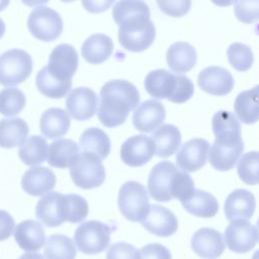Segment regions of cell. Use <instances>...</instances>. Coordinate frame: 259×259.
<instances>
[{
    "instance_id": "cell-1",
    "label": "cell",
    "mask_w": 259,
    "mask_h": 259,
    "mask_svg": "<svg viewBox=\"0 0 259 259\" xmlns=\"http://www.w3.org/2000/svg\"><path fill=\"white\" fill-rule=\"evenodd\" d=\"M112 17L118 25L119 44L126 51L143 52L153 44L156 28L146 2L118 1L112 8Z\"/></svg>"
},
{
    "instance_id": "cell-2",
    "label": "cell",
    "mask_w": 259,
    "mask_h": 259,
    "mask_svg": "<svg viewBox=\"0 0 259 259\" xmlns=\"http://www.w3.org/2000/svg\"><path fill=\"white\" fill-rule=\"evenodd\" d=\"M139 102L140 93L133 83L121 79L110 80L100 89L97 116L104 126H117L125 121Z\"/></svg>"
},
{
    "instance_id": "cell-3",
    "label": "cell",
    "mask_w": 259,
    "mask_h": 259,
    "mask_svg": "<svg viewBox=\"0 0 259 259\" xmlns=\"http://www.w3.org/2000/svg\"><path fill=\"white\" fill-rule=\"evenodd\" d=\"M148 191L157 201L167 202L177 198L182 203L191 197L195 187L188 173L178 170L170 161H162L156 164L149 174Z\"/></svg>"
},
{
    "instance_id": "cell-4",
    "label": "cell",
    "mask_w": 259,
    "mask_h": 259,
    "mask_svg": "<svg viewBox=\"0 0 259 259\" xmlns=\"http://www.w3.org/2000/svg\"><path fill=\"white\" fill-rule=\"evenodd\" d=\"M35 217L47 227H59L65 222L73 223V194L57 191L46 193L36 203Z\"/></svg>"
},
{
    "instance_id": "cell-5",
    "label": "cell",
    "mask_w": 259,
    "mask_h": 259,
    "mask_svg": "<svg viewBox=\"0 0 259 259\" xmlns=\"http://www.w3.org/2000/svg\"><path fill=\"white\" fill-rule=\"evenodd\" d=\"M117 203L121 214L134 223H142L150 209L147 189L137 181H126L121 185Z\"/></svg>"
},
{
    "instance_id": "cell-6",
    "label": "cell",
    "mask_w": 259,
    "mask_h": 259,
    "mask_svg": "<svg viewBox=\"0 0 259 259\" xmlns=\"http://www.w3.org/2000/svg\"><path fill=\"white\" fill-rule=\"evenodd\" d=\"M114 228L99 221L82 223L75 231L74 240L78 250L87 255L103 252L110 241V234Z\"/></svg>"
},
{
    "instance_id": "cell-7",
    "label": "cell",
    "mask_w": 259,
    "mask_h": 259,
    "mask_svg": "<svg viewBox=\"0 0 259 259\" xmlns=\"http://www.w3.org/2000/svg\"><path fill=\"white\" fill-rule=\"evenodd\" d=\"M32 71L30 55L21 49H11L0 55V84L15 86L28 78Z\"/></svg>"
},
{
    "instance_id": "cell-8",
    "label": "cell",
    "mask_w": 259,
    "mask_h": 259,
    "mask_svg": "<svg viewBox=\"0 0 259 259\" xmlns=\"http://www.w3.org/2000/svg\"><path fill=\"white\" fill-rule=\"evenodd\" d=\"M70 175L76 186L92 189L100 186L105 180V168L94 154L82 152L70 167Z\"/></svg>"
},
{
    "instance_id": "cell-9",
    "label": "cell",
    "mask_w": 259,
    "mask_h": 259,
    "mask_svg": "<svg viewBox=\"0 0 259 259\" xmlns=\"http://www.w3.org/2000/svg\"><path fill=\"white\" fill-rule=\"evenodd\" d=\"M27 27L37 39L52 41L58 38L63 31L61 15L48 6H36L27 18Z\"/></svg>"
},
{
    "instance_id": "cell-10",
    "label": "cell",
    "mask_w": 259,
    "mask_h": 259,
    "mask_svg": "<svg viewBox=\"0 0 259 259\" xmlns=\"http://www.w3.org/2000/svg\"><path fill=\"white\" fill-rule=\"evenodd\" d=\"M224 239L227 247L235 253L251 251L258 239L257 227L246 220L231 221L225 230Z\"/></svg>"
},
{
    "instance_id": "cell-11",
    "label": "cell",
    "mask_w": 259,
    "mask_h": 259,
    "mask_svg": "<svg viewBox=\"0 0 259 259\" xmlns=\"http://www.w3.org/2000/svg\"><path fill=\"white\" fill-rule=\"evenodd\" d=\"M79 57L75 48L69 44L56 46L49 57L48 71L59 81H71L76 73Z\"/></svg>"
},
{
    "instance_id": "cell-12",
    "label": "cell",
    "mask_w": 259,
    "mask_h": 259,
    "mask_svg": "<svg viewBox=\"0 0 259 259\" xmlns=\"http://www.w3.org/2000/svg\"><path fill=\"white\" fill-rule=\"evenodd\" d=\"M154 154V142L146 135H137L128 138L120 148L122 162L131 167H140L147 164Z\"/></svg>"
},
{
    "instance_id": "cell-13",
    "label": "cell",
    "mask_w": 259,
    "mask_h": 259,
    "mask_svg": "<svg viewBox=\"0 0 259 259\" xmlns=\"http://www.w3.org/2000/svg\"><path fill=\"white\" fill-rule=\"evenodd\" d=\"M98 96L88 87H77L71 90L66 99L68 113L77 120H87L97 111Z\"/></svg>"
},
{
    "instance_id": "cell-14",
    "label": "cell",
    "mask_w": 259,
    "mask_h": 259,
    "mask_svg": "<svg viewBox=\"0 0 259 259\" xmlns=\"http://www.w3.org/2000/svg\"><path fill=\"white\" fill-rule=\"evenodd\" d=\"M209 143L202 138H194L185 142L176 155V164L184 172H194L202 168L206 162Z\"/></svg>"
},
{
    "instance_id": "cell-15",
    "label": "cell",
    "mask_w": 259,
    "mask_h": 259,
    "mask_svg": "<svg viewBox=\"0 0 259 259\" xmlns=\"http://www.w3.org/2000/svg\"><path fill=\"white\" fill-rule=\"evenodd\" d=\"M197 83L202 91L215 96L227 95L234 88L232 74L227 69L218 66H210L201 70Z\"/></svg>"
},
{
    "instance_id": "cell-16",
    "label": "cell",
    "mask_w": 259,
    "mask_h": 259,
    "mask_svg": "<svg viewBox=\"0 0 259 259\" xmlns=\"http://www.w3.org/2000/svg\"><path fill=\"white\" fill-rule=\"evenodd\" d=\"M180 75L170 73L164 69L153 70L145 78V89L154 98L173 101L179 84Z\"/></svg>"
},
{
    "instance_id": "cell-17",
    "label": "cell",
    "mask_w": 259,
    "mask_h": 259,
    "mask_svg": "<svg viewBox=\"0 0 259 259\" xmlns=\"http://www.w3.org/2000/svg\"><path fill=\"white\" fill-rule=\"evenodd\" d=\"M142 226L150 233L159 237H169L176 233L178 220L176 215L167 207L152 204Z\"/></svg>"
},
{
    "instance_id": "cell-18",
    "label": "cell",
    "mask_w": 259,
    "mask_h": 259,
    "mask_svg": "<svg viewBox=\"0 0 259 259\" xmlns=\"http://www.w3.org/2000/svg\"><path fill=\"white\" fill-rule=\"evenodd\" d=\"M166 117L164 105L154 99L146 100L138 105L133 113L135 127L143 133H151L157 130Z\"/></svg>"
},
{
    "instance_id": "cell-19",
    "label": "cell",
    "mask_w": 259,
    "mask_h": 259,
    "mask_svg": "<svg viewBox=\"0 0 259 259\" xmlns=\"http://www.w3.org/2000/svg\"><path fill=\"white\" fill-rule=\"evenodd\" d=\"M191 248L199 257L215 259L224 253L225 243L219 231L211 228H201L192 235Z\"/></svg>"
},
{
    "instance_id": "cell-20",
    "label": "cell",
    "mask_w": 259,
    "mask_h": 259,
    "mask_svg": "<svg viewBox=\"0 0 259 259\" xmlns=\"http://www.w3.org/2000/svg\"><path fill=\"white\" fill-rule=\"evenodd\" d=\"M256 206L254 194L247 189H235L226 198L224 210L227 220H246L252 218Z\"/></svg>"
},
{
    "instance_id": "cell-21",
    "label": "cell",
    "mask_w": 259,
    "mask_h": 259,
    "mask_svg": "<svg viewBox=\"0 0 259 259\" xmlns=\"http://www.w3.org/2000/svg\"><path fill=\"white\" fill-rule=\"evenodd\" d=\"M57 182L55 173L41 166L31 167L25 171L21 179L23 190L32 196H41L52 190Z\"/></svg>"
},
{
    "instance_id": "cell-22",
    "label": "cell",
    "mask_w": 259,
    "mask_h": 259,
    "mask_svg": "<svg viewBox=\"0 0 259 259\" xmlns=\"http://www.w3.org/2000/svg\"><path fill=\"white\" fill-rule=\"evenodd\" d=\"M14 239L22 250L33 252L44 246L46 234L40 223L33 220H25L15 227Z\"/></svg>"
},
{
    "instance_id": "cell-23",
    "label": "cell",
    "mask_w": 259,
    "mask_h": 259,
    "mask_svg": "<svg viewBox=\"0 0 259 259\" xmlns=\"http://www.w3.org/2000/svg\"><path fill=\"white\" fill-rule=\"evenodd\" d=\"M167 63L171 71L181 75L190 71L196 64V51L189 42L176 41L167 51Z\"/></svg>"
},
{
    "instance_id": "cell-24",
    "label": "cell",
    "mask_w": 259,
    "mask_h": 259,
    "mask_svg": "<svg viewBox=\"0 0 259 259\" xmlns=\"http://www.w3.org/2000/svg\"><path fill=\"white\" fill-rule=\"evenodd\" d=\"M113 52L112 39L103 33H95L86 38L81 47L82 57L90 64H101Z\"/></svg>"
},
{
    "instance_id": "cell-25",
    "label": "cell",
    "mask_w": 259,
    "mask_h": 259,
    "mask_svg": "<svg viewBox=\"0 0 259 259\" xmlns=\"http://www.w3.org/2000/svg\"><path fill=\"white\" fill-rule=\"evenodd\" d=\"M71 120L68 113L57 107H52L44 111L39 119L41 134L49 139H58L67 134Z\"/></svg>"
},
{
    "instance_id": "cell-26",
    "label": "cell",
    "mask_w": 259,
    "mask_h": 259,
    "mask_svg": "<svg viewBox=\"0 0 259 259\" xmlns=\"http://www.w3.org/2000/svg\"><path fill=\"white\" fill-rule=\"evenodd\" d=\"M150 138L155 145V154L161 158H167L175 154L181 143L179 128L170 123L159 126Z\"/></svg>"
},
{
    "instance_id": "cell-27",
    "label": "cell",
    "mask_w": 259,
    "mask_h": 259,
    "mask_svg": "<svg viewBox=\"0 0 259 259\" xmlns=\"http://www.w3.org/2000/svg\"><path fill=\"white\" fill-rule=\"evenodd\" d=\"M243 150V141L234 145H222L214 142L208 151V161L214 169L228 171L235 167Z\"/></svg>"
},
{
    "instance_id": "cell-28",
    "label": "cell",
    "mask_w": 259,
    "mask_h": 259,
    "mask_svg": "<svg viewBox=\"0 0 259 259\" xmlns=\"http://www.w3.org/2000/svg\"><path fill=\"white\" fill-rule=\"evenodd\" d=\"M80 148L76 142L70 139H60L49 147L48 163L56 168L71 167L79 156Z\"/></svg>"
},
{
    "instance_id": "cell-29",
    "label": "cell",
    "mask_w": 259,
    "mask_h": 259,
    "mask_svg": "<svg viewBox=\"0 0 259 259\" xmlns=\"http://www.w3.org/2000/svg\"><path fill=\"white\" fill-rule=\"evenodd\" d=\"M29 128L23 118H3L0 120V147L20 146L28 135Z\"/></svg>"
},
{
    "instance_id": "cell-30",
    "label": "cell",
    "mask_w": 259,
    "mask_h": 259,
    "mask_svg": "<svg viewBox=\"0 0 259 259\" xmlns=\"http://www.w3.org/2000/svg\"><path fill=\"white\" fill-rule=\"evenodd\" d=\"M183 207L189 213L199 218H212L219 210L218 199L209 192L195 189L189 199L182 202Z\"/></svg>"
},
{
    "instance_id": "cell-31",
    "label": "cell",
    "mask_w": 259,
    "mask_h": 259,
    "mask_svg": "<svg viewBox=\"0 0 259 259\" xmlns=\"http://www.w3.org/2000/svg\"><path fill=\"white\" fill-rule=\"evenodd\" d=\"M80 147L83 152L94 154L102 160L110 152V140L107 134L101 128L89 127L80 137Z\"/></svg>"
},
{
    "instance_id": "cell-32",
    "label": "cell",
    "mask_w": 259,
    "mask_h": 259,
    "mask_svg": "<svg viewBox=\"0 0 259 259\" xmlns=\"http://www.w3.org/2000/svg\"><path fill=\"white\" fill-rule=\"evenodd\" d=\"M234 109L236 117L242 122L255 123L258 120V86L239 93L235 99Z\"/></svg>"
},
{
    "instance_id": "cell-33",
    "label": "cell",
    "mask_w": 259,
    "mask_h": 259,
    "mask_svg": "<svg viewBox=\"0 0 259 259\" xmlns=\"http://www.w3.org/2000/svg\"><path fill=\"white\" fill-rule=\"evenodd\" d=\"M49 145L40 136H30L24 140L18 150V156L25 165L41 164L48 158Z\"/></svg>"
},
{
    "instance_id": "cell-34",
    "label": "cell",
    "mask_w": 259,
    "mask_h": 259,
    "mask_svg": "<svg viewBox=\"0 0 259 259\" xmlns=\"http://www.w3.org/2000/svg\"><path fill=\"white\" fill-rule=\"evenodd\" d=\"M35 84L38 91L45 96L51 98H62L70 90L72 81H59L49 73L47 67H44L36 75Z\"/></svg>"
},
{
    "instance_id": "cell-35",
    "label": "cell",
    "mask_w": 259,
    "mask_h": 259,
    "mask_svg": "<svg viewBox=\"0 0 259 259\" xmlns=\"http://www.w3.org/2000/svg\"><path fill=\"white\" fill-rule=\"evenodd\" d=\"M44 253L48 259H75L76 248L68 236L54 234L47 239Z\"/></svg>"
},
{
    "instance_id": "cell-36",
    "label": "cell",
    "mask_w": 259,
    "mask_h": 259,
    "mask_svg": "<svg viewBox=\"0 0 259 259\" xmlns=\"http://www.w3.org/2000/svg\"><path fill=\"white\" fill-rule=\"evenodd\" d=\"M26 102L24 93L16 87L4 88L0 91V113L6 116H15Z\"/></svg>"
},
{
    "instance_id": "cell-37",
    "label": "cell",
    "mask_w": 259,
    "mask_h": 259,
    "mask_svg": "<svg viewBox=\"0 0 259 259\" xmlns=\"http://www.w3.org/2000/svg\"><path fill=\"white\" fill-rule=\"evenodd\" d=\"M227 56L231 66L240 72L247 71L251 68L254 56L251 48L242 42H234L229 46Z\"/></svg>"
},
{
    "instance_id": "cell-38",
    "label": "cell",
    "mask_w": 259,
    "mask_h": 259,
    "mask_svg": "<svg viewBox=\"0 0 259 259\" xmlns=\"http://www.w3.org/2000/svg\"><path fill=\"white\" fill-rule=\"evenodd\" d=\"M258 152L244 154L238 162V174L241 180L250 185L258 184Z\"/></svg>"
},
{
    "instance_id": "cell-39",
    "label": "cell",
    "mask_w": 259,
    "mask_h": 259,
    "mask_svg": "<svg viewBox=\"0 0 259 259\" xmlns=\"http://www.w3.org/2000/svg\"><path fill=\"white\" fill-rule=\"evenodd\" d=\"M258 0L235 1V15L240 21L244 23H251L258 18Z\"/></svg>"
},
{
    "instance_id": "cell-40",
    "label": "cell",
    "mask_w": 259,
    "mask_h": 259,
    "mask_svg": "<svg viewBox=\"0 0 259 259\" xmlns=\"http://www.w3.org/2000/svg\"><path fill=\"white\" fill-rule=\"evenodd\" d=\"M106 259H140V254L132 244L116 242L108 248Z\"/></svg>"
},
{
    "instance_id": "cell-41",
    "label": "cell",
    "mask_w": 259,
    "mask_h": 259,
    "mask_svg": "<svg viewBox=\"0 0 259 259\" xmlns=\"http://www.w3.org/2000/svg\"><path fill=\"white\" fill-rule=\"evenodd\" d=\"M157 4L162 12L172 17H181L189 11L191 6V2L186 0L157 1Z\"/></svg>"
},
{
    "instance_id": "cell-42",
    "label": "cell",
    "mask_w": 259,
    "mask_h": 259,
    "mask_svg": "<svg viewBox=\"0 0 259 259\" xmlns=\"http://www.w3.org/2000/svg\"><path fill=\"white\" fill-rule=\"evenodd\" d=\"M140 259H172L170 251L163 245L152 243L144 246L140 251Z\"/></svg>"
},
{
    "instance_id": "cell-43",
    "label": "cell",
    "mask_w": 259,
    "mask_h": 259,
    "mask_svg": "<svg viewBox=\"0 0 259 259\" xmlns=\"http://www.w3.org/2000/svg\"><path fill=\"white\" fill-rule=\"evenodd\" d=\"M14 219L6 210L0 209V241L8 239L14 229Z\"/></svg>"
},
{
    "instance_id": "cell-44",
    "label": "cell",
    "mask_w": 259,
    "mask_h": 259,
    "mask_svg": "<svg viewBox=\"0 0 259 259\" xmlns=\"http://www.w3.org/2000/svg\"><path fill=\"white\" fill-rule=\"evenodd\" d=\"M18 259H46L39 253H25L22 254Z\"/></svg>"
},
{
    "instance_id": "cell-45",
    "label": "cell",
    "mask_w": 259,
    "mask_h": 259,
    "mask_svg": "<svg viewBox=\"0 0 259 259\" xmlns=\"http://www.w3.org/2000/svg\"><path fill=\"white\" fill-rule=\"evenodd\" d=\"M5 32V23L4 21L0 18V37H2V35Z\"/></svg>"
},
{
    "instance_id": "cell-46",
    "label": "cell",
    "mask_w": 259,
    "mask_h": 259,
    "mask_svg": "<svg viewBox=\"0 0 259 259\" xmlns=\"http://www.w3.org/2000/svg\"><path fill=\"white\" fill-rule=\"evenodd\" d=\"M9 4L8 1H0V11L3 10Z\"/></svg>"
}]
</instances>
